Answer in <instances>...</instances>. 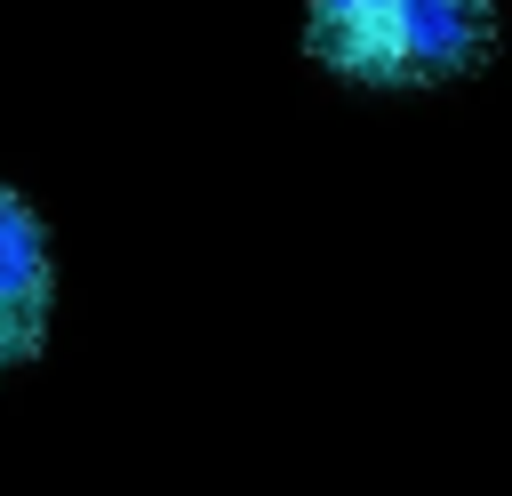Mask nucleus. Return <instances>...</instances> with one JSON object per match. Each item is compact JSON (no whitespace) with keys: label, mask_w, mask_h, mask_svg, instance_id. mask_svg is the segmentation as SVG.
<instances>
[{"label":"nucleus","mask_w":512,"mask_h":496,"mask_svg":"<svg viewBox=\"0 0 512 496\" xmlns=\"http://www.w3.org/2000/svg\"><path fill=\"white\" fill-rule=\"evenodd\" d=\"M304 56L352 88H448L488 72L496 0H312Z\"/></svg>","instance_id":"nucleus-1"},{"label":"nucleus","mask_w":512,"mask_h":496,"mask_svg":"<svg viewBox=\"0 0 512 496\" xmlns=\"http://www.w3.org/2000/svg\"><path fill=\"white\" fill-rule=\"evenodd\" d=\"M48 312H56L48 224L32 216V200L16 184H0V376L48 344Z\"/></svg>","instance_id":"nucleus-2"}]
</instances>
